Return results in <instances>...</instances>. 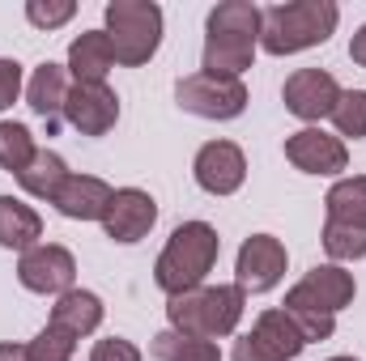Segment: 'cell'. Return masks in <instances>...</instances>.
<instances>
[{
  "label": "cell",
  "instance_id": "6da1fadb",
  "mask_svg": "<svg viewBox=\"0 0 366 361\" xmlns=\"http://www.w3.org/2000/svg\"><path fill=\"white\" fill-rule=\"evenodd\" d=\"M256 47H260V9L252 0H222L204 21L200 73L243 77L256 64Z\"/></svg>",
  "mask_w": 366,
  "mask_h": 361
},
{
  "label": "cell",
  "instance_id": "7a4b0ae2",
  "mask_svg": "<svg viewBox=\"0 0 366 361\" xmlns=\"http://www.w3.org/2000/svg\"><path fill=\"white\" fill-rule=\"evenodd\" d=\"M341 9L332 0H290L260 9V47L269 56H294L307 47H320L337 34Z\"/></svg>",
  "mask_w": 366,
  "mask_h": 361
},
{
  "label": "cell",
  "instance_id": "3957f363",
  "mask_svg": "<svg viewBox=\"0 0 366 361\" xmlns=\"http://www.w3.org/2000/svg\"><path fill=\"white\" fill-rule=\"evenodd\" d=\"M222 255V238L209 221H183L179 230L167 238L158 264H154V280L167 298H179L187 289H200L204 276L213 272Z\"/></svg>",
  "mask_w": 366,
  "mask_h": 361
},
{
  "label": "cell",
  "instance_id": "277c9868",
  "mask_svg": "<svg viewBox=\"0 0 366 361\" xmlns=\"http://www.w3.org/2000/svg\"><path fill=\"white\" fill-rule=\"evenodd\" d=\"M243 306H247V293L239 285H200L167 302V319H171V332L222 340V336H234Z\"/></svg>",
  "mask_w": 366,
  "mask_h": 361
},
{
  "label": "cell",
  "instance_id": "5b68a950",
  "mask_svg": "<svg viewBox=\"0 0 366 361\" xmlns=\"http://www.w3.org/2000/svg\"><path fill=\"white\" fill-rule=\"evenodd\" d=\"M107 17V39L115 51V64L141 68L158 56L162 47V9L154 0H111L102 9Z\"/></svg>",
  "mask_w": 366,
  "mask_h": 361
},
{
  "label": "cell",
  "instance_id": "8992f818",
  "mask_svg": "<svg viewBox=\"0 0 366 361\" xmlns=\"http://www.w3.org/2000/svg\"><path fill=\"white\" fill-rule=\"evenodd\" d=\"M175 102L196 119H239L247 111V86L243 77H213V73H187L175 81Z\"/></svg>",
  "mask_w": 366,
  "mask_h": 361
},
{
  "label": "cell",
  "instance_id": "52a82bcc",
  "mask_svg": "<svg viewBox=\"0 0 366 361\" xmlns=\"http://www.w3.org/2000/svg\"><path fill=\"white\" fill-rule=\"evenodd\" d=\"M17 280H21V289H30V293H43V298L51 293V298H60V293L77 289V260H73V251L60 247V243H39V247L21 251V260H17Z\"/></svg>",
  "mask_w": 366,
  "mask_h": 361
},
{
  "label": "cell",
  "instance_id": "ba28073f",
  "mask_svg": "<svg viewBox=\"0 0 366 361\" xmlns=\"http://www.w3.org/2000/svg\"><path fill=\"white\" fill-rule=\"evenodd\" d=\"M281 102L294 119L302 123H320V119H332L337 102H341V86L328 68H298L285 77L281 86Z\"/></svg>",
  "mask_w": 366,
  "mask_h": 361
},
{
  "label": "cell",
  "instance_id": "9c48e42d",
  "mask_svg": "<svg viewBox=\"0 0 366 361\" xmlns=\"http://www.w3.org/2000/svg\"><path fill=\"white\" fill-rule=\"evenodd\" d=\"M285 264H290V255H285V243H281V238H273V234H252V238H243V247H239L234 285H239L243 293H269V289L281 285Z\"/></svg>",
  "mask_w": 366,
  "mask_h": 361
},
{
  "label": "cell",
  "instance_id": "30bf717a",
  "mask_svg": "<svg viewBox=\"0 0 366 361\" xmlns=\"http://www.w3.org/2000/svg\"><path fill=\"white\" fill-rule=\"evenodd\" d=\"M192 179L209 195H234L247 179V158L234 141H209L192 162Z\"/></svg>",
  "mask_w": 366,
  "mask_h": 361
},
{
  "label": "cell",
  "instance_id": "8fae6325",
  "mask_svg": "<svg viewBox=\"0 0 366 361\" xmlns=\"http://www.w3.org/2000/svg\"><path fill=\"white\" fill-rule=\"evenodd\" d=\"M154 221H158V200L149 191H141V187H119L111 195V204H107L102 230H107L111 243L132 247V243H141L154 230Z\"/></svg>",
  "mask_w": 366,
  "mask_h": 361
},
{
  "label": "cell",
  "instance_id": "7c38bea8",
  "mask_svg": "<svg viewBox=\"0 0 366 361\" xmlns=\"http://www.w3.org/2000/svg\"><path fill=\"white\" fill-rule=\"evenodd\" d=\"M285 158L302 175H341L350 166L345 141L332 136V132H324V128H302V132L285 136Z\"/></svg>",
  "mask_w": 366,
  "mask_h": 361
},
{
  "label": "cell",
  "instance_id": "4fadbf2b",
  "mask_svg": "<svg viewBox=\"0 0 366 361\" xmlns=\"http://www.w3.org/2000/svg\"><path fill=\"white\" fill-rule=\"evenodd\" d=\"M64 119L81 132V136H107L119 119V98L107 81H81L69 90L64 102Z\"/></svg>",
  "mask_w": 366,
  "mask_h": 361
},
{
  "label": "cell",
  "instance_id": "5bb4252c",
  "mask_svg": "<svg viewBox=\"0 0 366 361\" xmlns=\"http://www.w3.org/2000/svg\"><path fill=\"white\" fill-rule=\"evenodd\" d=\"M354 293H358L354 272H345L341 264H315V268L307 272V276L285 293V298H290V302H307V306H315V310L337 315V310H345V306L354 302Z\"/></svg>",
  "mask_w": 366,
  "mask_h": 361
},
{
  "label": "cell",
  "instance_id": "9a60e30c",
  "mask_svg": "<svg viewBox=\"0 0 366 361\" xmlns=\"http://www.w3.org/2000/svg\"><path fill=\"white\" fill-rule=\"evenodd\" d=\"M69 90H73V81H69V68H64V64H51V60H47V64H39V68L30 73V81H26V106L47 123V132L60 128Z\"/></svg>",
  "mask_w": 366,
  "mask_h": 361
},
{
  "label": "cell",
  "instance_id": "2e32d148",
  "mask_svg": "<svg viewBox=\"0 0 366 361\" xmlns=\"http://www.w3.org/2000/svg\"><path fill=\"white\" fill-rule=\"evenodd\" d=\"M111 195H115V187L102 183L98 175H69V183H64L60 195H56V208H60L69 221H102Z\"/></svg>",
  "mask_w": 366,
  "mask_h": 361
},
{
  "label": "cell",
  "instance_id": "e0dca14e",
  "mask_svg": "<svg viewBox=\"0 0 366 361\" xmlns=\"http://www.w3.org/2000/svg\"><path fill=\"white\" fill-rule=\"evenodd\" d=\"M69 77H73V86H81V81H107V73L115 68V51H111V39H107V30H86V34H77L73 39V47H69Z\"/></svg>",
  "mask_w": 366,
  "mask_h": 361
},
{
  "label": "cell",
  "instance_id": "ac0fdd59",
  "mask_svg": "<svg viewBox=\"0 0 366 361\" xmlns=\"http://www.w3.org/2000/svg\"><path fill=\"white\" fill-rule=\"evenodd\" d=\"M252 336L264 345V353L273 361H294L302 349H307V340H302V332L294 327V319L273 306V310H260V319L252 323Z\"/></svg>",
  "mask_w": 366,
  "mask_h": 361
},
{
  "label": "cell",
  "instance_id": "d6986e66",
  "mask_svg": "<svg viewBox=\"0 0 366 361\" xmlns=\"http://www.w3.org/2000/svg\"><path fill=\"white\" fill-rule=\"evenodd\" d=\"M43 238V217L21 204L17 195H0V247L4 251H30Z\"/></svg>",
  "mask_w": 366,
  "mask_h": 361
},
{
  "label": "cell",
  "instance_id": "ffe728a7",
  "mask_svg": "<svg viewBox=\"0 0 366 361\" xmlns=\"http://www.w3.org/2000/svg\"><path fill=\"white\" fill-rule=\"evenodd\" d=\"M51 323L56 327H64L69 336H90L98 332V323H102V298L90 293V289H69V293H60L56 298V306H51Z\"/></svg>",
  "mask_w": 366,
  "mask_h": 361
},
{
  "label": "cell",
  "instance_id": "44dd1931",
  "mask_svg": "<svg viewBox=\"0 0 366 361\" xmlns=\"http://www.w3.org/2000/svg\"><path fill=\"white\" fill-rule=\"evenodd\" d=\"M69 175H73V171L64 166V158H60V153H51V149H39V153L30 158V166L17 175V183H21V191H26V195L56 204V195H60V187L69 183Z\"/></svg>",
  "mask_w": 366,
  "mask_h": 361
},
{
  "label": "cell",
  "instance_id": "7402d4cb",
  "mask_svg": "<svg viewBox=\"0 0 366 361\" xmlns=\"http://www.w3.org/2000/svg\"><path fill=\"white\" fill-rule=\"evenodd\" d=\"M324 208H328V221H341V225H362L366 230V175L354 179H337L324 195Z\"/></svg>",
  "mask_w": 366,
  "mask_h": 361
},
{
  "label": "cell",
  "instance_id": "603a6c76",
  "mask_svg": "<svg viewBox=\"0 0 366 361\" xmlns=\"http://www.w3.org/2000/svg\"><path fill=\"white\" fill-rule=\"evenodd\" d=\"M154 357L158 361H222L217 340H200V336H183V332H158L154 336Z\"/></svg>",
  "mask_w": 366,
  "mask_h": 361
},
{
  "label": "cell",
  "instance_id": "cb8c5ba5",
  "mask_svg": "<svg viewBox=\"0 0 366 361\" xmlns=\"http://www.w3.org/2000/svg\"><path fill=\"white\" fill-rule=\"evenodd\" d=\"M34 153H39V145H34L30 128L26 123H13V119H0V171L21 175Z\"/></svg>",
  "mask_w": 366,
  "mask_h": 361
},
{
  "label": "cell",
  "instance_id": "d4e9b609",
  "mask_svg": "<svg viewBox=\"0 0 366 361\" xmlns=\"http://www.w3.org/2000/svg\"><path fill=\"white\" fill-rule=\"evenodd\" d=\"M324 251L332 264H354L366 260V230L362 225H341V221H324Z\"/></svg>",
  "mask_w": 366,
  "mask_h": 361
},
{
  "label": "cell",
  "instance_id": "484cf974",
  "mask_svg": "<svg viewBox=\"0 0 366 361\" xmlns=\"http://www.w3.org/2000/svg\"><path fill=\"white\" fill-rule=\"evenodd\" d=\"M290 319H294V327L302 332V340L307 345H315V340H328L332 332H337V315H328V310H315V306H307V302H290L285 298V306H281Z\"/></svg>",
  "mask_w": 366,
  "mask_h": 361
},
{
  "label": "cell",
  "instance_id": "4316f807",
  "mask_svg": "<svg viewBox=\"0 0 366 361\" xmlns=\"http://www.w3.org/2000/svg\"><path fill=\"white\" fill-rule=\"evenodd\" d=\"M26 353H30V361H73V353H77V336H69L64 327L47 323V327L26 345Z\"/></svg>",
  "mask_w": 366,
  "mask_h": 361
},
{
  "label": "cell",
  "instance_id": "83f0119b",
  "mask_svg": "<svg viewBox=\"0 0 366 361\" xmlns=\"http://www.w3.org/2000/svg\"><path fill=\"white\" fill-rule=\"evenodd\" d=\"M332 123H337L341 136L362 141L366 136V90H341V102L332 111Z\"/></svg>",
  "mask_w": 366,
  "mask_h": 361
},
{
  "label": "cell",
  "instance_id": "f1b7e54d",
  "mask_svg": "<svg viewBox=\"0 0 366 361\" xmlns=\"http://www.w3.org/2000/svg\"><path fill=\"white\" fill-rule=\"evenodd\" d=\"M73 13H77L73 0H30L26 4V21L39 26V30H56V26L73 21Z\"/></svg>",
  "mask_w": 366,
  "mask_h": 361
},
{
  "label": "cell",
  "instance_id": "f546056e",
  "mask_svg": "<svg viewBox=\"0 0 366 361\" xmlns=\"http://www.w3.org/2000/svg\"><path fill=\"white\" fill-rule=\"evenodd\" d=\"M90 361H141V349L124 336H107L90 349Z\"/></svg>",
  "mask_w": 366,
  "mask_h": 361
},
{
  "label": "cell",
  "instance_id": "4dcf8cb0",
  "mask_svg": "<svg viewBox=\"0 0 366 361\" xmlns=\"http://www.w3.org/2000/svg\"><path fill=\"white\" fill-rule=\"evenodd\" d=\"M21 86H26L21 64H17V60H9V56H0V111H9V106L17 102Z\"/></svg>",
  "mask_w": 366,
  "mask_h": 361
},
{
  "label": "cell",
  "instance_id": "1f68e13d",
  "mask_svg": "<svg viewBox=\"0 0 366 361\" xmlns=\"http://www.w3.org/2000/svg\"><path fill=\"white\" fill-rule=\"evenodd\" d=\"M230 361H273V357L264 353V345H260L252 332H243V336L234 340V353H230Z\"/></svg>",
  "mask_w": 366,
  "mask_h": 361
},
{
  "label": "cell",
  "instance_id": "d6a6232c",
  "mask_svg": "<svg viewBox=\"0 0 366 361\" xmlns=\"http://www.w3.org/2000/svg\"><path fill=\"white\" fill-rule=\"evenodd\" d=\"M350 60H354L358 68H366V21L358 26V34L350 39Z\"/></svg>",
  "mask_w": 366,
  "mask_h": 361
},
{
  "label": "cell",
  "instance_id": "836d02e7",
  "mask_svg": "<svg viewBox=\"0 0 366 361\" xmlns=\"http://www.w3.org/2000/svg\"><path fill=\"white\" fill-rule=\"evenodd\" d=\"M0 361H30L26 345H0Z\"/></svg>",
  "mask_w": 366,
  "mask_h": 361
},
{
  "label": "cell",
  "instance_id": "e575fe53",
  "mask_svg": "<svg viewBox=\"0 0 366 361\" xmlns=\"http://www.w3.org/2000/svg\"><path fill=\"white\" fill-rule=\"evenodd\" d=\"M328 361H358V357H328Z\"/></svg>",
  "mask_w": 366,
  "mask_h": 361
}]
</instances>
